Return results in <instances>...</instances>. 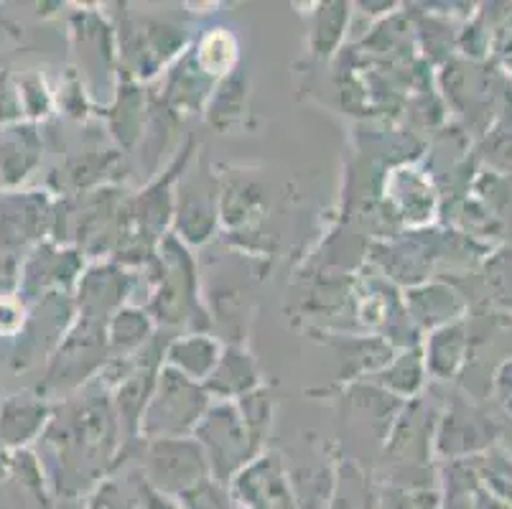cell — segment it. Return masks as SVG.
I'll return each mask as SVG.
<instances>
[{
    "label": "cell",
    "mask_w": 512,
    "mask_h": 509,
    "mask_svg": "<svg viewBox=\"0 0 512 509\" xmlns=\"http://www.w3.org/2000/svg\"><path fill=\"white\" fill-rule=\"evenodd\" d=\"M41 441V464L62 497H77L105 482V474L125 451V436L115 413L110 387L95 377L79 395L51 413Z\"/></svg>",
    "instance_id": "6da1fadb"
},
{
    "label": "cell",
    "mask_w": 512,
    "mask_h": 509,
    "mask_svg": "<svg viewBox=\"0 0 512 509\" xmlns=\"http://www.w3.org/2000/svg\"><path fill=\"white\" fill-rule=\"evenodd\" d=\"M146 283V311L156 326H192V331H204L207 314L199 303L197 265L179 237L164 235L158 240Z\"/></svg>",
    "instance_id": "7a4b0ae2"
},
{
    "label": "cell",
    "mask_w": 512,
    "mask_h": 509,
    "mask_svg": "<svg viewBox=\"0 0 512 509\" xmlns=\"http://www.w3.org/2000/svg\"><path fill=\"white\" fill-rule=\"evenodd\" d=\"M209 405L212 398L202 382L189 380L164 364L138 423V441L194 436Z\"/></svg>",
    "instance_id": "3957f363"
},
{
    "label": "cell",
    "mask_w": 512,
    "mask_h": 509,
    "mask_svg": "<svg viewBox=\"0 0 512 509\" xmlns=\"http://www.w3.org/2000/svg\"><path fill=\"white\" fill-rule=\"evenodd\" d=\"M107 321L77 314L67 334L59 339L46 370L44 385L39 392L44 395H67L90 385L92 377L102 372L110 354H107Z\"/></svg>",
    "instance_id": "277c9868"
},
{
    "label": "cell",
    "mask_w": 512,
    "mask_h": 509,
    "mask_svg": "<svg viewBox=\"0 0 512 509\" xmlns=\"http://www.w3.org/2000/svg\"><path fill=\"white\" fill-rule=\"evenodd\" d=\"M192 438L202 446L214 482L225 487L250 461L263 454V446L248 431L235 403L209 405Z\"/></svg>",
    "instance_id": "5b68a950"
},
{
    "label": "cell",
    "mask_w": 512,
    "mask_h": 509,
    "mask_svg": "<svg viewBox=\"0 0 512 509\" xmlns=\"http://www.w3.org/2000/svg\"><path fill=\"white\" fill-rule=\"evenodd\" d=\"M141 443L143 461L138 471H141L148 487H153L156 492L166 494L171 499H179L189 489L212 479L202 446L192 436Z\"/></svg>",
    "instance_id": "8992f818"
},
{
    "label": "cell",
    "mask_w": 512,
    "mask_h": 509,
    "mask_svg": "<svg viewBox=\"0 0 512 509\" xmlns=\"http://www.w3.org/2000/svg\"><path fill=\"white\" fill-rule=\"evenodd\" d=\"M497 428L487 415L462 400H451L444 413L436 415L434 454L444 461H469L487 454L495 443Z\"/></svg>",
    "instance_id": "52a82bcc"
},
{
    "label": "cell",
    "mask_w": 512,
    "mask_h": 509,
    "mask_svg": "<svg viewBox=\"0 0 512 509\" xmlns=\"http://www.w3.org/2000/svg\"><path fill=\"white\" fill-rule=\"evenodd\" d=\"M186 44V34L181 28L166 21H128L120 34V54L128 64L130 74L138 79H148L158 74V69L171 62Z\"/></svg>",
    "instance_id": "ba28073f"
},
{
    "label": "cell",
    "mask_w": 512,
    "mask_h": 509,
    "mask_svg": "<svg viewBox=\"0 0 512 509\" xmlns=\"http://www.w3.org/2000/svg\"><path fill=\"white\" fill-rule=\"evenodd\" d=\"M434 428V410L426 408L421 398L403 403L398 418L393 420V426L385 436L383 456L390 466L388 471L431 466L428 456L434 454Z\"/></svg>",
    "instance_id": "9c48e42d"
},
{
    "label": "cell",
    "mask_w": 512,
    "mask_h": 509,
    "mask_svg": "<svg viewBox=\"0 0 512 509\" xmlns=\"http://www.w3.org/2000/svg\"><path fill=\"white\" fill-rule=\"evenodd\" d=\"M237 509H299L281 456L260 454L227 484Z\"/></svg>",
    "instance_id": "30bf717a"
},
{
    "label": "cell",
    "mask_w": 512,
    "mask_h": 509,
    "mask_svg": "<svg viewBox=\"0 0 512 509\" xmlns=\"http://www.w3.org/2000/svg\"><path fill=\"white\" fill-rule=\"evenodd\" d=\"M204 174L199 171L186 176L174 191V219L179 232L176 237L184 245L207 242L220 222V189Z\"/></svg>",
    "instance_id": "8fae6325"
},
{
    "label": "cell",
    "mask_w": 512,
    "mask_h": 509,
    "mask_svg": "<svg viewBox=\"0 0 512 509\" xmlns=\"http://www.w3.org/2000/svg\"><path fill=\"white\" fill-rule=\"evenodd\" d=\"M82 273H85V260H82L79 250L39 245L23 265L21 280H18V291H21L18 296H23V301L39 298V293L59 296V291H69L72 286H77Z\"/></svg>",
    "instance_id": "7c38bea8"
},
{
    "label": "cell",
    "mask_w": 512,
    "mask_h": 509,
    "mask_svg": "<svg viewBox=\"0 0 512 509\" xmlns=\"http://www.w3.org/2000/svg\"><path fill=\"white\" fill-rule=\"evenodd\" d=\"M133 280L120 263H97L82 273L77 283V308L82 316L110 321L115 311L128 306Z\"/></svg>",
    "instance_id": "4fadbf2b"
},
{
    "label": "cell",
    "mask_w": 512,
    "mask_h": 509,
    "mask_svg": "<svg viewBox=\"0 0 512 509\" xmlns=\"http://www.w3.org/2000/svg\"><path fill=\"white\" fill-rule=\"evenodd\" d=\"M51 217L49 199L39 191H6L0 196V245L18 247L39 240Z\"/></svg>",
    "instance_id": "5bb4252c"
},
{
    "label": "cell",
    "mask_w": 512,
    "mask_h": 509,
    "mask_svg": "<svg viewBox=\"0 0 512 509\" xmlns=\"http://www.w3.org/2000/svg\"><path fill=\"white\" fill-rule=\"evenodd\" d=\"M51 420V408L36 395H8L0 398V451H26L44 436Z\"/></svg>",
    "instance_id": "9a60e30c"
},
{
    "label": "cell",
    "mask_w": 512,
    "mask_h": 509,
    "mask_svg": "<svg viewBox=\"0 0 512 509\" xmlns=\"http://www.w3.org/2000/svg\"><path fill=\"white\" fill-rule=\"evenodd\" d=\"M403 308L416 329H441V326L456 324L464 314V298L446 283H431L423 280L418 286L406 288L403 293Z\"/></svg>",
    "instance_id": "2e32d148"
},
{
    "label": "cell",
    "mask_w": 512,
    "mask_h": 509,
    "mask_svg": "<svg viewBox=\"0 0 512 509\" xmlns=\"http://www.w3.org/2000/svg\"><path fill=\"white\" fill-rule=\"evenodd\" d=\"M258 387H263L258 364L245 349L235 347V344L222 349L220 362H217L212 375L204 380V390L212 398V403H235Z\"/></svg>",
    "instance_id": "e0dca14e"
},
{
    "label": "cell",
    "mask_w": 512,
    "mask_h": 509,
    "mask_svg": "<svg viewBox=\"0 0 512 509\" xmlns=\"http://www.w3.org/2000/svg\"><path fill=\"white\" fill-rule=\"evenodd\" d=\"M41 163V138L34 125H8L0 130V194L29 179Z\"/></svg>",
    "instance_id": "ac0fdd59"
},
{
    "label": "cell",
    "mask_w": 512,
    "mask_h": 509,
    "mask_svg": "<svg viewBox=\"0 0 512 509\" xmlns=\"http://www.w3.org/2000/svg\"><path fill=\"white\" fill-rule=\"evenodd\" d=\"M222 349L225 347L212 334L189 331V334L169 339L164 352V364L171 367V370L181 372L184 377H189V380L204 385V380L212 375L217 362H220Z\"/></svg>",
    "instance_id": "d6986e66"
},
{
    "label": "cell",
    "mask_w": 512,
    "mask_h": 509,
    "mask_svg": "<svg viewBox=\"0 0 512 509\" xmlns=\"http://www.w3.org/2000/svg\"><path fill=\"white\" fill-rule=\"evenodd\" d=\"M107 354L110 359H125L141 352L156 339V321L143 306H123L107 321Z\"/></svg>",
    "instance_id": "ffe728a7"
},
{
    "label": "cell",
    "mask_w": 512,
    "mask_h": 509,
    "mask_svg": "<svg viewBox=\"0 0 512 509\" xmlns=\"http://www.w3.org/2000/svg\"><path fill=\"white\" fill-rule=\"evenodd\" d=\"M426 380H428V372H426V362H423L421 344H416V347H406V349H395L393 359H390L383 370L377 372V375L370 377L372 385H377L380 390L393 395V398L403 400V403L416 400L418 395H421Z\"/></svg>",
    "instance_id": "44dd1931"
},
{
    "label": "cell",
    "mask_w": 512,
    "mask_h": 509,
    "mask_svg": "<svg viewBox=\"0 0 512 509\" xmlns=\"http://www.w3.org/2000/svg\"><path fill=\"white\" fill-rule=\"evenodd\" d=\"M467 349L469 336L462 321L431 331V334L426 336V342L421 344L428 377L451 380L456 372L462 370L464 359H467Z\"/></svg>",
    "instance_id": "7402d4cb"
},
{
    "label": "cell",
    "mask_w": 512,
    "mask_h": 509,
    "mask_svg": "<svg viewBox=\"0 0 512 509\" xmlns=\"http://www.w3.org/2000/svg\"><path fill=\"white\" fill-rule=\"evenodd\" d=\"M388 199L393 202L395 214L408 224H423L431 219L436 207V194L428 186L426 179L413 171V168H398L390 176V184H385Z\"/></svg>",
    "instance_id": "603a6c76"
},
{
    "label": "cell",
    "mask_w": 512,
    "mask_h": 509,
    "mask_svg": "<svg viewBox=\"0 0 512 509\" xmlns=\"http://www.w3.org/2000/svg\"><path fill=\"white\" fill-rule=\"evenodd\" d=\"M380 489L357 461L339 459L332 471L327 509H377Z\"/></svg>",
    "instance_id": "cb8c5ba5"
},
{
    "label": "cell",
    "mask_w": 512,
    "mask_h": 509,
    "mask_svg": "<svg viewBox=\"0 0 512 509\" xmlns=\"http://www.w3.org/2000/svg\"><path fill=\"white\" fill-rule=\"evenodd\" d=\"M212 82L214 79H209L199 69L192 54L189 59H181L179 67L171 72L169 84H166V102L171 110H199L212 95Z\"/></svg>",
    "instance_id": "d4e9b609"
},
{
    "label": "cell",
    "mask_w": 512,
    "mask_h": 509,
    "mask_svg": "<svg viewBox=\"0 0 512 509\" xmlns=\"http://www.w3.org/2000/svg\"><path fill=\"white\" fill-rule=\"evenodd\" d=\"M245 100H248V77H242L240 69H235L227 77H222L209 95V123L220 130L232 128L242 118Z\"/></svg>",
    "instance_id": "484cf974"
},
{
    "label": "cell",
    "mask_w": 512,
    "mask_h": 509,
    "mask_svg": "<svg viewBox=\"0 0 512 509\" xmlns=\"http://www.w3.org/2000/svg\"><path fill=\"white\" fill-rule=\"evenodd\" d=\"M143 118H146L143 92L133 82L118 84L113 107H110V125H113V135L123 146H133L141 138Z\"/></svg>",
    "instance_id": "4316f807"
},
{
    "label": "cell",
    "mask_w": 512,
    "mask_h": 509,
    "mask_svg": "<svg viewBox=\"0 0 512 509\" xmlns=\"http://www.w3.org/2000/svg\"><path fill=\"white\" fill-rule=\"evenodd\" d=\"M194 62L199 64L209 79H222L235 72L237 64V39L227 28H212L194 51Z\"/></svg>",
    "instance_id": "83f0119b"
},
{
    "label": "cell",
    "mask_w": 512,
    "mask_h": 509,
    "mask_svg": "<svg viewBox=\"0 0 512 509\" xmlns=\"http://www.w3.org/2000/svg\"><path fill=\"white\" fill-rule=\"evenodd\" d=\"M349 21V6L347 3H324L316 11L314 26H311V49L319 59H327L334 54L339 41L344 39Z\"/></svg>",
    "instance_id": "f1b7e54d"
},
{
    "label": "cell",
    "mask_w": 512,
    "mask_h": 509,
    "mask_svg": "<svg viewBox=\"0 0 512 509\" xmlns=\"http://www.w3.org/2000/svg\"><path fill=\"white\" fill-rule=\"evenodd\" d=\"M479 476V484L484 487V492L495 497L497 502L505 504L507 509H512V459L502 451H487V454L477 456V464H474Z\"/></svg>",
    "instance_id": "f546056e"
},
{
    "label": "cell",
    "mask_w": 512,
    "mask_h": 509,
    "mask_svg": "<svg viewBox=\"0 0 512 509\" xmlns=\"http://www.w3.org/2000/svg\"><path fill=\"white\" fill-rule=\"evenodd\" d=\"M237 410H240L242 420H245V426L248 431L253 433L255 441L265 448V438L271 433L273 426V395L268 387H258L245 398L235 400Z\"/></svg>",
    "instance_id": "4dcf8cb0"
},
{
    "label": "cell",
    "mask_w": 512,
    "mask_h": 509,
    "mask_svg": "<svg viewBox=\"0 0 512 509\" xmlns=\"http://www.w3.org/2000/svg\"><path fill=\"white\" fill-rule=\"evenodd\" d=\"M444 497L439 487H395L383 484L377 509H441Z\"/></svg>",
    "instance_id": "1f68e13d"
},
{
    "label": "cell",
    "mask_w": 512,
    "mask_h": 509,
    "mask_svg": "<svg viewBox=\"0 0 512 509\" xmlns=\"http://www.w3.org/2000/svg\"><path fill=\"white\" fill-rule=\"evenodd\" d=\"M85 509H141L138 507V499L133 494L128 476L123 482L120 479H105V482L97 484L92 489L90 499H87Z\"/></svg>",
    "instance_id": "d6a6232c"
},
{
    "label": "cell",
    "mask_w": 512,
    "mask_h": 509,
    "mask_svg": "<svg viewBox=\"0 0 512 509\" xmlns=\"http://www.w3.org/2000/svg\"><path fill=\"white\" fill-rule=\"evenodd\" d=\"M18 105H21V112L31 115V118H44L49 115L51 107V95L46 92L44 82L39 77H26L18 84Z\"/></svg>",
    "instance_id": "836d02e7"
},
{
    "label": "cell",
    "mask_w": 512,
    "mask_h": 509,
    "mask_svg": "<svg viewBox=\"0 0 512 509\" xmlns=\"http://www.w3.org/2000/svg\"><path fill=\"white\" fill-rule=\"evenodd\" d=\"M26 301L16 293H0V336H18L26 326Z\"/></svg>",
    "instance_id": "e575fe53"
},
{
    "label": "cell",
    "mask_w": 512,
    "mask_h": 509,
    "mask_svg": "<svg viewBox=\"0 0 512 509\" xmlns=\"http://www.w3.org/2000/svg\"><path fill=\"white\" fill-rule=\"evenodd\" d=\"M487 158H492V163L502 171H512V133L495 138V143L487 148Z\"/></svg>",
    "instance_id": "d590c367"
},
{
    "label": "cell",
    "mask_w": 512,
    "mask_h": 509,
    "mask_svg": "<svg viewBox=\"0 0 512 509\" xmlns=\"http://www.w3.org/2000/svg\"><path fill=\"white\" fill-rule=\"evenodd\" d=\"M497 395L512 405V362H507L500 372H497Z\"/></svg>",
    "instance_id": "8d00e7d4"
},
{
    "label": "cell",
    "mask_w": 512,
    "mask_h": 509,
    "mask_svg": "<svg viewBox=\"0 0 512 509\" xmlns=\"http://www.w3.org/2000/svg\"><path fill=\"white\" fill-rule=\"evenodd\" d=\"M0 26H3V18H0Z\"/></svg>",
    "instance_id": "74e56055"
},
{
    "label": "cell",
    "mask_w": 512,
    "mask_h": 509,
    "mask_svg": "<svg viewBox=\"0 0 512 509\" xmlns=\"http://www.w3.org/2000/svg\"><path fill=\"white\" fill-rule=\"evenodd\" d=\"M441 509H449V507H441Z\"/></svg>",
    "instance_id": "f35d334b"
}]
</instances>
